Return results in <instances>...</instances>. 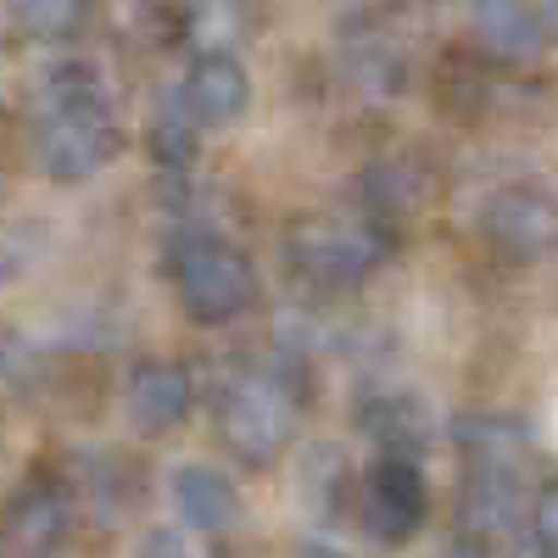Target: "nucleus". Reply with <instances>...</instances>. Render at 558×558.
<instances>
[{"mask_svg": "<svg viewBox=\"0 0 558 558\" xmlns=\"http://www.w3.org/2000/svg\"><path fill=\"white\" fill-rule=\"evenodd\" d=\"M447 558H497V553H492V542H475V536H458V542L447 547Z\"/></svg>", "mask_w": 558, "mask_h": 558, "instance_id": "nucleus-19", "label": "nucleus"}, {"mask_svg": "<svg viewBox=\"0 0 558 558\" xmlns=\"http://www.w3.org/2000/svg\"><path fill=\"white\" fill-rule=\"evenodd\" d=\"M452 441H458L463 470L470 475H525L531 436H525L520 418H508V413H463L452 425Z\"/></svg>", "mask_w": 558, "mask_h": 558, "instance_id": "nucleus-8", "label": "nucleus"}, {"mask_svg": "<svg viewBox=\"0 0 558 558\" xmlns=\"http://www.w3.org/2000/svg\"><path fill=\"white\" fill-rule=\"evenodd\" d=\"M475 39L497 62H531L547 51L553 28L531 0H475Z\"/></svg>", "mask_w": 558, "mask_h": 558, "instance_id": "nucleus-11", "label": "nucleus"}, {"mask_svg": "<svg viewBox=\"0 0 558 558\" xmlns=\"http://www.w3.org/2000/svg\"><path fill=\"white\" fill-rule=\"evenodd\" d=\"M463 536L475 542H508L520 531L525 497H520V475H463Z\"/></svg>", "mask_w": 558, "mask_h": 558, "instance_id": "nucleus-13", "label": "nucleus"}, {"mask_svg": "<svg viewBox=\"0 0 558 558\" xmlns=\"http://www.w3.org/2000/svg\"><path fill=\"white\" fill-rule=\"evenodd\" d=\"M34 151L57 184H78L89 173H101L123 151V129L107 107L101 73L89 62H62L45 73L39 112H34Z\"/></svg>", "mask_w": 558, "mask_h": 558, "instance_id": "nucleus-1", "label": "nucleus"}, {"mask_svg": "<svg viewBox=\"0 0 558 558\" xmlns=\"http://www.w3.org/2000/svg\"><path fill=\"white\" fill-rule=\"evenodd\" d=\"M296 368L291 363H252L235 368L218 397H213V418H218V441L235 452L246 470H268V463L291 447L296 436Z\"/></svg>", "mask_w": 558, "mask_h": 558, "instance_id": "nucleus-2", "label": "nucleus"}, {"mask_svg": "<svg viewBox=\"0 0 558 558\" xmlns=\"http://www.w3.org/2000/svg\"><path fill=\"white\" fill-rule=\"evenodd\" d=\"M168 279H173V296L184 307L191 324H235L241 313H252L257 302V274L246 263L241 246H229L213 229H184V235L168 246Z\"/></svg>", "mask_w": 558, "mask_h": 558, "instance_id": "nucleus-3", "label": "nucleus"}, {"mask_svg": "<svg viewBox=\"0 0 558 558\" xmlns=\"http://www.w3.org/2000/svg\"><path fill=\"white\" fill-rule=\"evenodd\" d=\"M531 536L558 558V481H547L536 492V502H531Z\"/></svg>", "mask_w": 558, "mask_h": 558, "instance_id": "nucleus-17", "label": "nucleus"}, {"mask_svg": "<svg viewBox=\"0 0 558 558\" xmlns=\"http://www.w3.org/2000/svg\"><path fill=\"white\" fill-rule=\"evenodd\" d=\"M531 7H536V12H542V17H547V28H553V34H558V0H531Z\"/></svg>", "mask_w": 558, "mask_h": 558, "instance_id": "nucleus-20", "label": "nucleus"}, {"mask_svg": "<svg viewBox=\"0 0 558 558\" xmlns=\"http://www.w3.org/2000/svg\"><path fill=\"white\" fill-rule=\"evenodd\" d=\"M179 101L196 112V123H235L252 101V78L246 68L229 57V51H202L191 62V73H184V89H179Z\"/></svg>", "mask_w": 558, "mask_h": 558, "instance_id": "nucleus-10", "label": "nucleus"}, {"mask_svg": "<svg viewBox=\"0 0 558 558\" xmlns=\"http://www.w3.org/2000/svg\"><path fill=\"white\" fill-rule=\"evenodd\" d=\"M357 425L368 441H380L386 458H418L430 447V413L413 391H380L357 408Z\"/></svg>", "mask_w": 558, "mask_h": 558, "instance_id": "nucleus-12", "label": "nucleus"}, {"mask_svg": "<svg viewBox=\"0 0 558 558\" xmlns=\"http://www.w3.org/2000/svg\"><path fill=\"white\" fill-rule=\"evenodd\" d=\"M123 402H129L140 430H173V425H184V413H191L196 386H191V375H184L179 363L146 357V363H134V375L123 386Z\"/></svg>", "mask_w": 558, "mask_h": 558, "instance_id": "nucleus-9", "label": "nucleus"}, {"mask_svg": "<svg viewBox=\"0 0 558 558\" xmlns=\"http://www.w3.org/2000/svg\"><path fill=\"white\" fill-rule=\"evenodd\" d=\"M357 514H363V531L386 547L418 536V525L430 520V486L418 475V463L413 458H380L375 470L363 475Z\"/></svg>", "mask_w": 558, "mask_h": 558, "instance_id": "nucleus-6", "label": "nucleus"}, {"mask_svg": "<svg viewBox=\"0 0 558 558\" xmlns=\"http://www.w3.org/2000/svg\"><path fill=\"white\" fill-rule=\"evenodd\" d=\"M481 235L508 263L558 257V196L542 184H502L481 207Z\"/></svg>", "mask_w": 558, "mask_h": 558, "instance_id": "nucleus-5", "label": "nucleus"}, {"mask_svg": "<svg viewBox=\"0 0 558 558\" xmlns=\"http://www.w3.org/2000/svg\"><path fill=\"white\" fill-rule=\"evenodd\" d=\"M196 151H202V123H196V112L184 107V101H168V107L157 112V123H151V157H157V168L184 173V168L196 162Z\"/></svg>", "mask_w": 558, "mask_h": 558, "instance_id": "nucleus-15", "label": "nucleus"}, {"mask_svg": "<svg viewBox=\"0 0 558 558\" xmlns=\"http://www.w3.org/2000/svg\"><path fill=\"white\" fill-rule=\"evenodd\" d=\"M73 525V508L57 486H23L12 502H7V514H0V547L17 553V558H45V553H57L62 536Z\"/></svg>", "mask_w": 558, "mask_h": 558, "instance_id": "nucleus-7", "label": "nucleus"}, {"mask_svg": "<svg viewBox=\"0 0 558 558\" xmlns=\"http://www.w3.org/2000/svg\"><path fill=\"white\" fill-rule=\"evenodd\" d=\"M84 12H89V0H12L17 28L34 34V39H68V34H78Z\"/></svg>", "mask_w": 558, "mask_h": 558, "instance_id": "nucleus-16", "label": "nucleus"}, {"mask_svg": "<svg viewBox=\"0 0 558 558\" xmlns=\"http://www.w3.org/2000/svg\"><path fill=\"white\" fill-rule=\"evenodd\" d=\"M386 235L375 223H347V218H296L286 229V257L291 268L318 291H357L368 274L386 263Z\"/></svg>", "mask_w": 558, "mask_h": 558, "instance_id": "nucleus-4", "label": "nucleus"}, {"mask_svg": "<svg viewBox=\"0 0 558 558\" xmlns=\"http://www.w3.org/2000/svg\"><path fill=\"white\" fill-rule=\"evenodd\" d=\"M173 502H179L184 525H196V531H207V536L235 531V520H241L235 486H229L223 475H213V470H202V463H191V470L173 475Z\"/></svg>", "mask_w": 558, "mask_h": 558, "instance_id": "nucleus-14", "label": "nucleus"}, {"mask_svg": "<svg viewBox=\"0 0 558 558\" xmlns=\"http://www.w3.org/2000/svg\"><path fill=\"white\" fill-rule=\"evenodd\" d=\"M146 558H191V553H184V542H179V536L151 531V536H146Z\"/></svg>", "mask_w": 558, "mask_h": 558, "instance_id": "nucleus-18", "label": "nucleus"}]
</instances>
